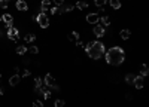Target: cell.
<instances>
[{"label":"cell","instance_id":"cell-33","mask_svg":"<svg viewBox=\"0 0 149 107\" xmlns=\"http://www.w3.org/2000/svg\"><path fill=\"white\" fill-rule=\"evenodd\" d=\"M0 79H2V75H0Z\"/></svg>","mask_w":149,"mask_h":107},{"label":"cell","instance_id":"cell-7","mask_svg":"<svg viewBox=\"0 0 149 107\" xmlns=\"http://www.w3.org/2000/svg\"><path fill=\"white\" fill-rule=\"evenodd\" d=\"M43 83L48 86V88H54V86L57 85V82H55V79H54V76L51 75V73H48L46 76L43 77Z\"/></svg>","mask_w":149,"mask_h":107},{"label":"cell","instance_id":"cell-1","mask_svg":"<svg viewBox=\"0 0 149 107\" xmlns=\"http://www.w3.org/2000/svg\"><path fill=\"white\" fill-rule=\"evenodd\" d=\"M106 57V63L111 65H121L125 59V52L121 46H112L109 48L105 54Z\"/></svg>","mask_w":149,"mask_h":107},{"label":"cell","instance_id":"cell-24","mask_svg":"<svg viewBox=\"0 0 149 107\" xmlns=\"http://www.w3.org/2000/svg\"><path fill=\"white\" fill-rule=\"evenodd\" d=\"M64 106H66V101L61 100V98H58V100L54 101V107H64Z\"/></svg>","mask_w":149,"mask_h":107},{"label":"cell","instance_id":"cell-8","mask_svg":"<svg viewBox=\"0 0 149 107\" xmlns=\"http://www.w3.org/2000/svg\"><path fill=\"white\" fill-rule=\"evenodd\" d=\"M133 85H134V88H136V89H142V88L145 86V77H142L140 75H139V76H136V77H134Z\"/></svg>","mask_w":149,"mask_h":107},{"label":"cell","instance_id":"cell-31","mask_svg":"<svg viewBox=\"0 0 149 107\" xmlns=\"http://www.w3.org/2000/svg\"><path fill=\"white\" fill-rule=\"evenodd\" d=\"M125 98H127V100H131L133 95H131V94H125Z\"/></svg>","mask_w":149,"mask_h":107},{"label":"cell","instance_id":"cell-23","mask_svg":"<svg viewBox=\"0 0 149 107\" xmlns=\"http://www.w3.org/2000/svg\"><path fill=\"white\" fill-rule=\"evenodd\" d=\"M51 13H52V15H61L60 6H52V8H51Z\"/></svg>","mask_w":149,"mask_h":107},{"label":"cell","instance_id":"cell-19","mask_svg":"<svg viewBox=\"0 0 149 107\" xmlns=\"http://www.w3.org/2000/svg\"><path fill=\"white\" fill-rule=\"evenodd\" d=\"M24 40H25L27 43H33L34 40H36V34H33V33H28V34L24 36Z\"/></svg>","mask_w":149,"mask_h":107},{"label":"cell","instance_id":"cell-27","mask_svg":"<svg viewBox=\"0 0 149 107\" xmlns=\"http://www.w3.org/2000/svg\"><path fill=\"white\" fill-rule=\"evenodd\" d=\"M28 52L31 54V55H37V54H39V48H37V46H30Z\"/></svg>","mask_w":149,"mask_h":107},{"label":"cell","instance_id":"cell-18","mask_svg":"<svg viewBox=\"0 0 149 107\" xmlns=\"http://www.w3.org/2000/svg\"><path fill=\"white\" fill-rule=\"evenodd\" d=\"M109 3H111L112 9H115V11L121 9V0H109Z\"/></svg>","mask_w":149,"mask_h":107},{"label":"cell","instance_id":"cell-5","mask_svg":"<svg viewBox=\"0 0 149 107\" xmlns=\"http://www.w3.org/2000/svg\"><path fill=\"white\" fill-rule=\"evenodd\" d=\"M18 28L17 27H11V28H8V31H6V36H8L11 40H14V42H17L18 40V37H19V34H18Z\"/></svg>","mask_w":149,"mask_h":107},{"label":"cell","instance_id":"cell-12","mask_svg":"<svg viewBox=\"0 0 149 107\" xmlns=\"http://www.w3.org/2000/svg\"><path fill=\"white\" fill-rule=\"evenodd\" d=\"M119 37L122 39V40H128L131 37V31L128 30V28H122L121 31H119Z\"/></svg>","mask_w":149,"mask_h":107},{"label":"cell","instance_id":"cell-11","mask_svg":"<svg viewBox=\"0 0 149 107\" xmlns=\"http://www.w3.org/2000/svg\"><path fill=\"white\" fill-rule=\"evenodd\" d=\"M15 8L18 9V11H23V12H25L28 9V5H27V2L25 0H17V6Z\"/></svg>","mask_w":149,"mask_h":107},{"label":"cell","instance_id":"cell-13","mask_svg":"<svg viewBox=\"0 0 149 107\" xmlns=\"http://www.w3.org/2000/svg\"><path fill=\"white\" fill-rule=\"evenodd\" d=\"M19 82H21V76L19 75H14V76L9 77V85L11 86H17Z\"/></svg>","mask_w":149,"mask_h":107},{"label":"cell","instance_id":"cell-25","mask_svg":"<svg viewBox=\"0 0 149 107\" xmlns=\"http://www.w3.org/2000/svg\"><path fill=\"white\" fill-rule=\"evenodd\" d=\"M25 52H27V48H25V46H17V54H18V55H24V54Z\"/></svg>","mask_w":149,"mask_h":107},{"label":"cell","instance_id":"cell-26","mask_svg":"<svg viewBox=\"0 0 149 107\" xmlns=\"http://www.w3.org/2000/svg\"><path fill=\"white\" fill-rule=\"evenodd\" d=\"M9 2H11V0H0V8H2V9L9 8Z\"/></svg>","mask_w":149,"mask_h":107},{"label":"cell","instance_id":"cell-32","mask_svg":"<svg viewBox=\"0 0 149 107\" xmlns=\"http://www.w3.org/2000/svg\"><path fill=\"white\" fill-rule=\"evenodd\" d=\"M3 94H5V91H3V88H2V86H0V95H3Z\"/></svg>","mask_w":149,"mask_h":107},{"label":"cell","instance_id":"cell-2","mask_svg":"<svg viewBox=\"0 0 149 107\" xmlns=\"http://www.w3.org/2000/svg\"><path fill=\"white\" fill-rule=\"evenodd\" d=\"M83 48H85L88 57L93 58V59H100L101 57H105V54H106L105 43L100 42V40H91V42H88L87 45H83Z\"/></svg>","mask_w":149,"mask_h":107},{"label":"cell","instance_id":"cell-15","mask_svg":"<svg viewBox=\"0 0 149 107\" xmlns=\"http://www.w3.org/2000/svg\"><path fill=\"white\" fill-rule=\"evenodd\" d=\"M139 71H140V76H142V77H146V76L149 75V69H148L146 64H140V65H139Z\"/></svg>","mask_w":149,"mask_h":107},{"label":"cell","instance_id":"cell-28","mask_svg":"<svg viewBox=\"0 0 149 107\" xmlns=\"http://www.w3.org/2000/svg\"><path fill=\"white\" fill-rule=\"evenodd\" d=\"M33 107H45V106H43V103L40 101V100H34V101H33Z\"/></svg>","mask_w":149,"mask_h":107},{"label":"cell","instance_id":"cell-9","mask_svg":"<svg viewBox=\"0 0 149 107\" xmlns=\"http://www.w3.org/2000/svg\"><path fill=\"white\" fill-rule=\"evenodd\" d=\"M99 19H100V17L99 15H97V13L95 12H93V13H88V15H87V22L88 24H99Z\"/></svg>","mask_w":149,"mask_h":107},{"label":"cell","instance_id":"cell-16","mask_svg":"<svg viewBox=\"0 0 149 107\" xmlns=\"http://www.w3.org/2000/svg\"><path fill=\"white\" fill-rule=\"evenodd\" d=\"M99 22H100L103 27H109V25H111V18H109L107 15H103V17H100Z\"/></svg>","mask_w":149,"mask_h":107},{"label":"cell","instance_id":"cell-17","mask_svg":"<svg viewBox=\"0 0 149 107\" xmlns=\"http://www.w3.org/2000/svg\"><path fill=\"white\" fill-rule=\"evenodd\" d=\"M75 8L83 11V9H87V8H88V3H87V2H83V0H77L76 5H75Z\"/></svg>","mask_w":149,"mask_h":107},{"label":"cell","instance_id":"cell-29","mask_svg":"<svg viewBox=\"0 0 149 107\" xmlns=\"http://www.w3.org/2000/svg\"><path fill=\"white\" fill-rule=\"evenodd\" d=\"M30 75H31V71H30V70L27 69V70H24V71H23V75H21V77H27V76H30Z\"/></svg>","mask_w":149,"mask_h":107},{"label":"cell","instance_id":"cell-30","mask_svg":"<svg viewBox=\"0 0 149 107\" xmlns=\"http://www.w3.org/2000/svg\"><path fill=\"white\" fill-rule=\"evenodd\" d=\"M52 3H55V6H61L64 3V0H52Z\"/></svg>","mask_w":149,"mask_h":107},{"label":"cell","instance_id":"cell-6","mask_svg":"<svg viewBox=\"0 0 149 107\" xmlns=\"http://www.w3.org/2000/svg\"><path fill=\"white\" fill-rule=\"evenodd\" d=\"M93 33H94L95 37H103V36H105V33H106V30H105V27H103L101 24H95L94 28H93Z\"/></svg>","mask_w":149,"mask_h":107},{"label":"cell","instance_id":"cell-21","mask_svg":"<svg viewBox=\"0 0 149 107\" xmlns=\"http://www.w3.org/2000/svg\"><path fill=\"white\" fill-rule=\"evenodd\" d=\"M134 77H136V75H133V73H128V75H125V82L128 83V85H130V83H133L134 82Z\"/></svg>","mask_w":149,"mask_h":107},{"label":"cell","instance_id":"cell-14","mask_svg":"<svg viewBox=\"0 0 149 107\" xmlns=\"http://www.w3.org/2000/svg\"><path fill=\"white\" fill-rule=\"evenodd\" d=\"M67 39L70 40V42H77V40H81V34L77 31H72V33H69V36H67Z\"/></svg>","mask_w":149,"mask_h":107},{"label":"cell","instance_id":"cell-20","mask_svg":"<svg viewBox=\"0 0 149 107\" xmlns=\"http://www.w3.org/2000/svg\"><path fill=\"white\" fill-rule=\"evenodd\" d=\"M45 83H43V79L42 77H34V88H42Z\"/></svg>","mask_w":149,"mask_h":107},{"label":"cell","instance_id":"cell-3","mask_svg":"<svg viewBox=\"0 0 149 107\" xmlns=\"http://www.w3.org/2000/svg\"><path fill=\"white\" fill-rule=\"evenodd\" d=\"M31 18H34L36 21H37V24L40 25L42 28H48V27H49V18H48V15H46V13L39 12L36 17H31Z\"/></svg>","mask_w":149,"mask_h":107},{"label":"cell","instance_id":"cell-4","mask_svg":"<svg viewBox=\"0 0 149 107\" xmlns=\"http://www.w3.org/2000/svg\"><path fill=\"white\" fill-rule=\"evenodd\" d=\"M2 22L6 25V30L11 28V27H14V17L11 15V13H3L2 15Z\"/></svg>","mask_w":149,"mask_h":107},{"label":"cell","instance_id":"cell-22","mask_svg":"<svg viewBox=\"0 0 149 107\" xmlns=\"http://www.w3.org/2000/svg\"><path fill=\"white\" fill-rule=\"evenodd\" d=\"M106 3H109V0H94V5L97 8H105Z\"/></svg>","mask_w":149,"mask_h":107},{"label":"cell","instance_id":"cell-10","mask_svg":"<svg viewBox=\"0 0 149 107\" xmlns=\"http://www.w3.org/2000/svg\"><path fill=\"white\" fill-rule=\"evenodd\" d=\"M52 6H51V0H42L40 2V12L42 13H46L48 9H51Z\"/></svg>","mask_w":149,"mask_h":107}]
</instances>
